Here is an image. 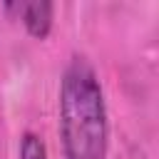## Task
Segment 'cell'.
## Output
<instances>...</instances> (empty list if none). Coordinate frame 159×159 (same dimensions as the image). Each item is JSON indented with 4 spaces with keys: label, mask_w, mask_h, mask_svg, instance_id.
<instances>
[{
    "label": "cell",
    "mask_w": 159,
    "mask_h": 159,
    "mask_svg": "<svg viewBox=\"0 0 159 159\" xmlns=\"http://www.w3.org/2000/svg\"><path fill=\"white\" fill-rule=\"evenodd\" d=\"M60 139L65 159H107L104 92L84 57H72L60 80Z\"/></svg>",
    "instance_id": "obj_1"
},
{
    "label": "cell",
    "mask_w": 159,
    "mask_h": 159,
    "mask_svg": "<svg viewBox=\"0 0 159 159\" xmlns=\"http://www.w3.org/2000/svg\"><path fill=\"white\" fill-rule=\"evenodd\" d=\"M27 32L32 37H47L52 30V2L47 0H35V2H22V12H20Z\"/></svg>",
    "instance_id": "obj_2"
},
{
    "label": "cell",
    "mask_w": 159,
    "mask_h": 159,
    "mask_svg": "<svg viewBox=\"0 0 159 159\" xmlns=\"http://www.w3.org/2000/svg\"><path fill=\"white\" fill-rule=\"evenodd\" d=\"M20 159H47V147L40 134L25 132L20 139Z\"/></svg>",
    "instance_id": "obj_3"
}]
</instances>
